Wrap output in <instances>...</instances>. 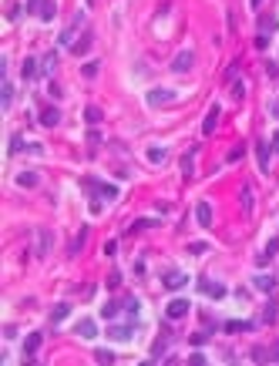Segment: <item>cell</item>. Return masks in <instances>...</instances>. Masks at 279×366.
Here are the masks:
<instances>
[{
  "label": "cell",
  "instance_id": "60d3db41",
  "mask_svg": "<svg viewBox=\"0 0 279 366\" xmlns=\"http://www.w3.org/2000/svg\"><path fill=\"white\" fill-rule=\"evenodd\" d=\"M279 252V239H272V242H269V249H266V255H276Z\"/></svg>",
  "mask_w": 279,
  "mask_h": 366
},
{
  "label": "cell",
  "instance_id": "e575fe53",
  "mask_svg": "<svg viewBox=\"0 0 279 366\" xmlns=\"http://www.w3.org/2000/svg\"><path fill=\"white\" fill-rule=\"evenodd\" d=\"M124 309L131 312V316H138V299H124Z\"/></svg>",
  "mask_w": 279,
  "mask_h": 366
},
{
  "label": "cell",
  "instance_id": "d6986e66",
  "mask_svg": "<svg viewBox=\"0 0 279 366\" xmlns=\"http://www.w3.org/2000/svg\"><path fill=\"white\" fill-rule=\"evenodd\" d=\"M192 161H195V148H192V151H185V158H182V175H185V178H192V171H195V165H192Z\"/></svg>",
  "mask_w": 279,
  "mask_h": 366
},
{
  "label": "cell",
  "instance_id": "277c9868",
  "mask_svg": "<svg viewBox=\"0 0 279 366\" xmlns=\"http://www.w3.org/2000/svg\"><path fill=\"white\" fill-rule=\"evenodd\" d=\"M162 282H165V289H172V292H175V289H182L185 282H189V272L172 269V272H165V276H162Z\"/></svg>",
  "mask_w": 279,
  "mask_h": 366
},
{
  "label": "cell",
  "instance_id": "1f68e13d",
  "mask_svg": "<svg viewBox=\"0 0 279 366\" xmlns=\"http://www.w3.org/2000/svg\"><path fill=\"white\" fill-rule=\"evenodd\" d=\"M54 64H57V54H47L44 57V74H51V71H54Z\"/></svg>",
  "mask_w": 279,
  "mask_h": 366
},
{
  "label": "cell",
  "instance_id": "ee69618b",
  "mask_svg": "<svg viewBox=\"0 0 279 366\" xmlns=\"http://www.w3.org/2000/svg\"><path fill=\"white\" fill-rule=\"evenodd\" d=\"M272 114H276V118H279V101H276V104H272Z\"/></svg>",
  "mask_w": 279,
  "mask_h": 366
},
{
  "label": "cell",
  "instance_id": "3957f363",
  "mask_svg": "<svg viewBox=\"0 0 279 366\" xmlns=\"http://www.w3.org/2000/svg\"><path fill=\"white\" fill-rule=\"evenodd\" d=\"M27 11L37 14L41 21H51V17H54V4H51V0H31V4H27Z\"/></svg>",
  "mask_w": 279,
  "mask_h": 366
},
{
  "label": "cell",
  "instance_id": "ffe728a7",
  "mask_svg": "<svg viewBox=\"0 0 279 366\" xmlns=\"http://www.w3.org/2000/svg\"><path fill=\"white\" fill-rule=\"evenodd\" d=\"M121 306H124V302H118V299H114V302H104V306H101V316H104V319H111V316H118V309H121Z\"/></svg>",
  "mask_w": 279,
  "mask_h": 366
},
{
  "label": "cell",
  "instance_id": "8fae6325",
  "mask_svg": "<svg viewBox=\"0 0 279 366\" xmlns=\"http://www.w3.org/2000/svg\"><path fill=\"white\" fill-rule=\"evenodd\" d=\"M222 329H225V333H246V329H256V322H252V319H249V322L246 319H229Z\"/></svg>",
  "mask_w": 279,
  "mask_h": 366
},
{
  "label": "cell",
  "instance_id": "74e56055",
  "mask_svg": "<svg viewBox=\"0 0 279 366\" xmlns=\"http://www.w3.org/2000/svg\"><path fill=\"white\" fill-rule=\"evenodd\" d=\"M246 94V88H242V81H235V88H232V98H242Z\"/></svg>",
  "mask_w": 279,
  "mask_h": 366
},
{
  "label": "cell",
  "instance_id": "9a60e30c",
  "mask_svg": "<svg viewBox=\"0 0 279 366\" xmlns=\"http://www.w3.org/2000/svg\"><path fill=\"white\" fill-rule=\"evenodd\" d=\"M57 121H61V111H57V108H44V111H41V124H44V128H54Z\"/></svg>",
  "mask_w": 279,
  "mask_h": 366
},
{
  "label": "cell",
  "instance_id": "4dcf8cb0",
  "mask_svg": "<svg viewBox=\"0 0 279 366\" xmlns=\"http://www.w3.org/2000/svg\"><path fill=\"white\" fill-rule=\"evenodd\" d=\"M88 44H91V34H84L78 44H74V54H81V51H88Z\"/></svg>",
  "mask_w": 279,
  "mask_h": 366
},
{
  "label": "cell",
  "instance_id": "8d00e7d4",
  "mask_svg": "<svg viewBox=\"0 0 279 366\" xmlns=\"http://www.w3.org/2000/svg\"><path fill=\"white\" fill-rule=\"evenodd\" d=\"M94 74H98V64H94V61H91V64H84V78H94Z\"/></svg>",
  "mask_w": 279,
  "mask_h": 366
},
{
  "label": "cell",
  "instance_id": "f35d334b",
  "mask_svg": "<svg viewBox=\"0 0 279 366\" xmlns=\"http://www.w3.org/2000/svg\"><path fill=\"white\" fill-rule=\"evenodd\" d=\"M239 158H242V144H239V148H232V151H229V161H239Z\"/></svg>",
  "mask_w": 279,
  "mask_h": 366
},
{
  "label": "cell",
  "instance_id": "484cf974",
  "mask_svg": "<svg viewBox=\"0 0 279 366\" xmlns=\"http://www.w3.org/2000/svg\"><path fill=\"white\" fill-rule=\"evenodd\" d=\"M239 202H242V209H252V189H249V185H246V189H242V195H239Z\"/></svg>",
  "mask_w": 279,
  "mask_h": 366
},
{
  "label": "cell",
  "instance_id": "7a4b0ae2",
  "mask_svg": "<svg viewBox=\"0 0 279 366\" xmlns=\"http://www.w3.org/2000/svg\"><path fill=\"white\" fill-rule=\"evenodd\" d=\"M108 336L118 339V343H128L134 336V322H118V326H108Z\"/></svg>",
  "mask_w": 279,
  "mask_h": 366
},
{
  "label": "cell",
  "instance_id": "2e32d148",
  "mask_svg": "<svg viewBox=\"0 0 279 366\" xmlns=\"http://www.w3.org/2000/svg\"><path fill=\"white\" fill-rule=\"evenodd\" d=\"M78 336H84V339H94V336H98V326H94V319H81Z\"/></svg>",
  "mask_w": 279,
  "mask_h": 366
},
{
  "label": "cell",
  "instance_id": "83f0119b",
  "mask_svg": "<svg viewBox=\"0 0 279 366\" xmlns=\"http://www.w3.org/2000/svg\"><path fill=\"white\" fill-rule=\"evenodd\" d=\"M11 101H14V84H7V81H4V111L11 108Z\"/></svg>",
  "mask_w": 279,
  "mask_h": 366
},
{
  "label": "cell",
  "instance_id": "b9f144b4",
  "mask_svg": "<svg viewBox=\"0 0 279 366\" xmlns=\"http://www.w3.org/2000/svg\"><path fill=\"white\" fill-rule=\"evenodd\" d=\"M269 359H272V363H279V343L272 346V353H269Z\"/></svg>",
  "mask_w": 279,
  "mask_h": 366
},
{
  "label": "cell",
  "instance_id": "836d02e7",
  "mask_svg": "<svg viewBox=\"0 0 279 366\" xmlns=\"http://www.w3.org/2000/svg\"><path fill=\"white\" fill-rule=\"evenodd\" d=\"M108 286H111V289L121 286V272H111V276H108Z\"/></svg>",
  "mask_w": 279,
  "mask_h": 366
},
{
  "label": "cell",
  "instance_id": "9c48e42d",
  "mask_svg": "<svg viewBox=\"0 0 279 366\" xmlns=\"http://www.w3.org/2000/svg\"><path fill=\"white\" fill-rule=\"evenodd\" d=\"M195 219H199L202 229H209V225H212V205H209V202H199V205H195Z\"/></svg>",
  "mask_w": 279,
  "mask_h": 366
},
{
  "label": "cell",
  "instance_id": "d6a6232c",
  "mask_svg": "<svg viewBox=\"0 0 279 366\" xmlns=\"http://www.w3.org/2000/svg\"><path fill=\"white\" fill-rule=\"evenodd\" d=\"M11 151H14V155H17V151H24V138H21V134H14V141H11Z\"/></svg>",
  "mask_w": 279,
  "mask_h": 366
},
{
  "label": "cell",
  "instance_id": "4fadbf2b",
  "mask_svg": "<svg viewBox=\"0 0 279 366\" xmlns=\"http://www.w3.org/2000/svg\"><path fill=\"white\" fill-rule=\"evenodd\" d=\"M256 158H259V171H269V144L256 141Z\"/></svg>",
  "mask_w": 279,
  "mask_h": 366
},
{
  "label": "cell",
  "instance_id": "5b68a950",
  "mask_svg": "<svg viewBox=\"0 0 279 366\" xmlns=\"http://www.w3.org/2000/svg\"><path fill=\"white\" fill-rule=\"evenodd\" d=\"M199 289H202V292H209V296H215V299H225V292H229L222 282H212V279H205V276L199 279Z\"/></svg>",
  "mask_w": 279,
  "mask_h": 366
},
{
  "label": "cell",
  "instance_id": "cb8c5ba5",
  "mask_svg": "<svg viewBox=\"0 0 279 366\" xmlns=\"http://www.w3.org/2000/svg\"><path fill=\"white\" fill-rule=\"evenodd\" d=\"M279 316V306L276 302H266V309H262V322H272Z\"/></svg>",
  "mask_w": 279,
  "mask_h": 366
},
{
  "label": "cell",
  "instance_id": "5bb4252c",
  "mask_svg": "<svg viewBox=\"0 0 279 366\" xmlns=\"http://www.w3.org/2000/svg\"><path fill=\"white\" fill-rule=\"evenodd\" d=\"M34 252H37V255H47V252H51V232H47V229H41V232H37V249H34Z\"/></svg>",
  "mask_w": 279,
  "mask_h": 366
},
{
  "label": "cell",
  "instance_id": "f1b7e54d",
  "mask_svg": "<svg viewBox=\"0 0 279 366\" xmlns=\"http://www.w3.org/2000/svg\"><path fill=\"white\" fill-rule=\"evenodd\" d=\"M94 359H98V363H114V353H108V349H94Z\"/></svg>",
  "mask_w": 279,
  "mask_h": 366
},
{
  "label": "cell",
  "instance_id": "f546056e",
  "mask_svg": "<svg viewBox=\"0 0 279 366\" xmlns=\"http://www.w3.org/2000/svg\"><path fill=\"white\" fill-rule=\"evenodd\" d=\"M252 359H256V363H269V349H262V346L252 349Z\"/></svg>",
  "mask_w": 279,
  "mask_h": 366
},
{
  "label": "cell",
  "instance_id": "7c38bea8",
  "mask_svg": "<svg viewBox=\"0 0 279 366\" xmlns=\"http://www.w3.org/2000/svg\"><path fill=\"white\" fill-rule=\"evenodd\" d=\"M252 286L262 289V292H272V289H276V279L266 276V272H259V276H252Z\"/></svg>",
  "mask_w": 279,
  "mask_h": 366
},
{
  "label": "cell",
  "instance_id": "ab89813d",
  "mask_svg": "<svg viewBox=\"0 0 279 366\" xmlns=\"http://www.w3.org/2000/svg\"><path fill=\"white\" fill-rule=\"evenodd\" d=\"M189 363H195V366H202V363H205V356H202V353H192V356H189Z\"/></svg>",
  "mask_w": 279,
  "mask_h": 366
},
{
  "label": "cell",
  "instance_id": "6da1fadb",
  "mask_svg": "<svg viewBox=\"0 0 279 366\" xmlns=\"http://www.w3.org/2000/svg\"><path fill=\"white\" fill-rule=\"evenodd\" d=\"M84 185H88V189H94L91 195H94V199H101V202H114V199H118V185H101V181H94V178H88Z\"/></svg>",
  "mask_w": 279,
  "mask_h": 366
},
{
  "label": "cell",
  "instance_id": "7bdbcfd3",
  "mask_svg": "<svg viewBox=\"0 0 279 366\" xmlns=\"http://www.w3.org/2000/svg\"><path fill=\"white\" fill-rule=\"evenodd\" d=\"M272 151H276V155H279V131L272 134Z\"/></svg>",
  "mask_w": 279,
  "mask_h": 366
},
{
  "label": "cell",
  "instance_id": "8992f818",
  "mask_svg": "<svg viewBox=\"0 0 279 366\" xmlns=\"http://www.w3.org/2000/svg\"><path fill=\"white\" fill-rule=\"evenodd\" d=\"M192 64H195V54H192V51H182V54H175V61H172V71H175V74H185Z\"/></svg>",
  "mask_w": 279,
  "mask_h": 366
},
{
  "label": "cell",
  "instance_id": "4316f807",
  "mask_svg": "<svg viewBox=\"0 0 279 366\" xmlns=\"http://www.w3.org/2000/svg\"><path fill=\"white\" fill-rule=\"evenodd\" d=\"M148 161H165V148H148Z\"/></svg>",
  "mask_w": 279,
  "mask_h": 366
},
{
  "label": "cell",
  "instance_id": "d4e9b609",
  "mask_svg": "<svg viewBox=\"0 0 279 366\" xmlns=\"http://www.w3.org/2000/svg\"><path fill=\"white\" fill-rule=\"evenodd\" d=\"M21 74H24V78H34V74H37V61H34V57H27V61H24Z\"/></svg>",
  "mask_w": 279,
  "mask_h": 366
},
{
  "label": "cell",
  "instance_id": "f6af8a7d",
  "mask_svg": "<svg viewBox=\"0 0 279 366\" xmlns=\"http://www.w3.org/2000/svg\"><path fill=\"white\" fill-rule=\"evenodd\" d=\"M252 7H259V0H252Z\"/></svg>",
  "mask_w": 279,
  "mask_h": 366
},
{
  "label": "cell",
  "instance_id": "e0dca14e",
  "mask_svg": "<svg viewBox=\"0 0 279 366\" xmlns=\"http://www.w3.org/2000/svg\"><path fill=\"white\" fill-rule=\"evenodd\" d=\"M276 27H279V24H276V17H272V14H262V17H259V31L266 34V37L276 31Z\"/></svg>",
  "mask_w": 279,
  "mask_h": 366
},
{
  "label": "cell",
  "instance_id": "603a6c76",
  "mask_svg": "<svg viewBox=\"0 0 279 366\" xmlns=\"http://www.w3.org/2000/svg\"><path fill=\"white\" fill-rule=\"evenodd\" d=\"M84 121H88V124H98L101 121V108H94V104H91V108H84Z\"/></svg>",
  "mask_w": 279,
  "mask_h": 366
},
{
  "label": "cell",
  "instance_id": "ac0fdd59",
  "mask_svg": "<svg viewBox=\"0 0 279 366\" xmlns=\"http://www.w3.org/2000/svg\"><path fill=\"white\" fill-rule=\"evenodd\" d=\"M37 349H41V333H31L27 339H24V353H27V356H34Z\"/></svg>",
  "mask_w": 279,
  "mask_h": 366
},
{
  "label": "cell",
  "instance_id": "7402d4cb",
  "mask_svg": "<svg viewBox=\"0 0 279 366\" xmlns=\"http://www.w3.org/2000/svg\"><path fill=\"white\" fill-rule=\"evenodd\" d=\"M17 185H24V189H34V185H37V175H34V171H21V175H17Z\"/></svg>",
  "mask_w": 279,
  "mask_h": 366
},
{
  "label": "cell",
  "instance_id": "44dd1931",
  "mask_svg": "<svg viewBox=\"0 0 279 366\" xmlns=\"http://www.w3.org/2000/svg\"><path fill=\"white\" fill-rule=\"evenodd\" d=\"M67 312H71V306H67V302L54 306V309H51V322H61V319H67Z\"/></svg>",
  "mask_w": 279,
  "mask_h": 366
},
{
  "label": "cell",
  "instance_id": "52a82bcc",
  "mask_svg": "<svg viewBox=\"0 0 279 366\" xmlns=\"http://www.w3.org/2000/svg\"><path fill=\"white\" fill-rule=\"evenodd\" d=\"M168 101H175V91H165V88L148 91V104H152V108H158V104H168Z\"/></svg>",
  "mask_w": 279,
  "mask_h": 366
},
{
  "label": "cell",
  "instance_id": "30bf717a",
  "mask_svg": "<svg viewBox=\"0 0 279 366\" xmlns=\"http://www.w3.org/2000/svg\"><path fill=\"white\" fill-rule=\"evenodd\" d=\"M215 124H219V104H212L209 108V114H205V121H202V134H212Z\"/></svg>",
  "mask_w": 279,
  "mask_h": 366
},
{
  "label": "cell",
  "instance_id": "d590c367",
  "mask_svg": "<svg viewBox=\"0 0 279 366\" xmlns=\"http://www.w3.org/2000/svg\"><path fill=\"white\" fill-rule=\"evenodd\" d=\"M189 252H192V255H202V252H205V242H192Z\"/></svg>",
  "mask_w": 279,
  "mask_h": 366
},
{
  "label": "cell",
  "instance_id": "ba28073f",
  "mask_svg": "<svg viewBox=\"0 0 279 366\" xmlns=\"http://www.w3.org/2000/svg\"><path fill=\"white\" fill-rule=\"evenodd\" d=\"M189 309H192V302H189V299H172L165 312H168V319H182V316H185Z\"/></svg>",
  "mask_w": 279,
  "mask_h": 366
}]
</instances>
